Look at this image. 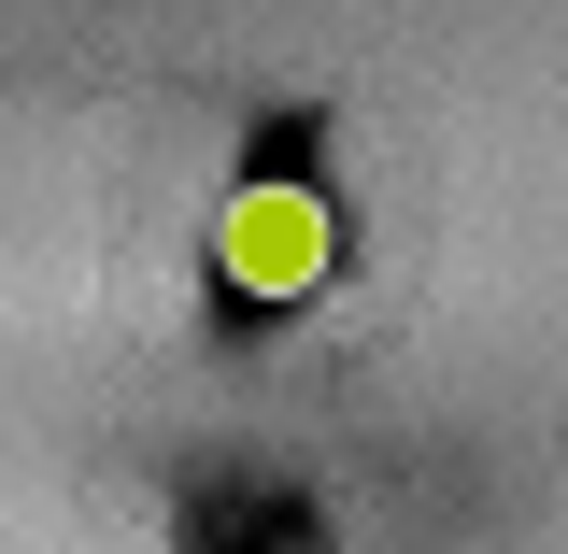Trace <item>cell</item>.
I'll return each mask as SVG.
<instances>
[{
    "label": "cell",
    "mask_w": 568,
    "mask_h": 554,
    "mask_svg": "<svg viewBox=\"0 0 568 554\" xmlns=\"http://www.w3.org/2000/svg\"><path fill=\"white\" fill-rule=\"evenodd\" d=\"M342 256V228H327V185H242V200L213 213V271L242 284V299H313Z\"/></svg>",
    "instance_id": "1"
}]
</instances>
